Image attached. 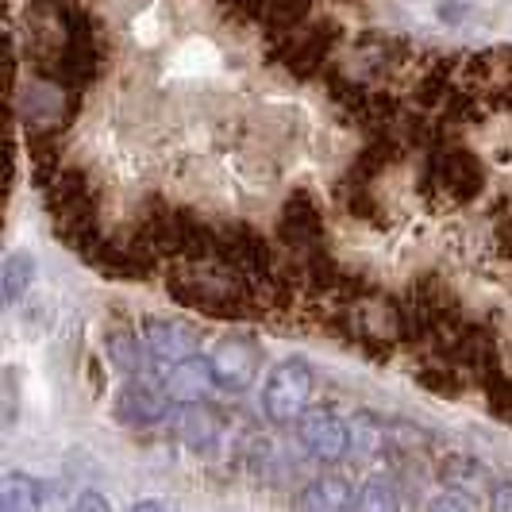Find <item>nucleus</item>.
Wrapping results in <instances>:
<instances>
[{
    "label": "nucleus",
    "mask_w": 512,
    "mask_h": 512,
    "mask_svg": "<svg viewBox=\"0 0 512 512\" xmlns=\"http://www.w3.org/2000/svg\"><path fill=\"white\" fill-rule=\"evenodd\" d=\"M486 185V166L478 162V154L466 147L436 143L424 162L420 193L428 205H474L486 193Z\"/></svg>",
    "instance_id": "f257e3e1"
},
{
    "label": "nucleus",
    "mask_w": 512,
    "mask_h": 512,
    "mask_svg": "<svg viewBox=\"0 0 512 512\" xmlns=\"http://www.w3.org/2000/svg\"><path fill=\"white\" fill-rule=\"evenodd\" d=\"M312 393H316V370L301 359H285L266 374V385H262V412H266L274 424H297L308 412Z\"/></svg>",
    "instance_id": "f03ea898"
},
{
    "label": "nucleus",
    "mask_w": 512,
    "mask_h": 512,
    "mask_svg": "<svg viewBox=\"0 0 512 512\" xmlns=\"http://www.w3.org/2000/svg\"><path fill=\"white\" fill-rule=\"evenodd\" d=\"M77 104H81V93L39 74L31 81H20V89H16V112H20V124L27 131L66 128L74 120Z\"/></svg>",
    "instance_id": "7ed1b4c3"
},
{
    "label": "nucleus",
    "mask_w": 512,
    "mask_h": 512,
    "mask_svg": "<svg viewBox=\"0 0 512 512\" xmlns=\"http://www.w3.org/2000/svg\"><path fill=\"white\" fill-rule=\"evenodd\" d=\"M328 228H324V212L308 193H293L282 205L278 216V239L297 262H312V258L328 255Z\"/></svg>",
    "instance_id": "20e7f679"
},
{
    "label": "nucleus",
    "mask_w": 512,
    "mask_h": 512,
    "mask_svg": "<svg viewBox=\"0 0 512 512\" xmlns=\"http://www.w3.org/2000/svg\"><path fill=\"white\" fill-rule=\"evenodd\" d=\"M205 359H208V366H212L216 389H224V393H243V389L255 385L258 366H262V351H258V343H251L247 335H224Z\"/></svg>",
    "instance_id": "39448f33"
},
{
    "label": "nucleus",
    "mask_w": 512,
    "mask_h": 512,
    "mask_svg": "<svg viewBox=\"0 0 512 512\" xmlns=\"http://www.w3.org/2000/svg\"><path fill=\"white\" fill-rule=\"evenodd\" d=\"M297 443L312 459H343L347 451H355V432L332 412H305L297 420Z\"/></svg>",
    "instance_id": "423d86ee"
},
{
    "label": "nucleus",
    "mask_w": 512,
    "mask_h": 512,
    "mask_svg": "<svg viewBox=\"0 0 512 512\" xmlns=\"http://www.w3.org/2000/svg\"><path fill=\"white\" fill-rule=\"evenodd\" d=\"M139 335H143V343H147V351L154 355V362H166V366H174L181 359H193L197 347H201V332L193 324L166 320V316L143 320V332Z\"/></svg>",
    "instance_id": "0eeeda50"
},
{
    "label": "nucleus",
    "mask_w": 512,
    "mask_h": 512,
    "mask_svg": "<svg viewBox=\"0 0 512 512\" xmlns=\"http://www.w3.org/2000/svg\"><path fill=\"white\" fill-rule=\"evenodd\" d=\"M166 409H170V393L158 389L154 382H143V378L128 382L112 401V416L128 428H151L166 416Z\"/></svg>",
    "instance_id": "6e6552de"
},
{
    "label": "nucleus",
    "mask_w": 512,
    "mask_h": 512,
    "mask_svg": "<svg viewBox=\"0 0 512 512\" xmlns=\"http://www.w3.org/2000/svg\"><path fill=\"white\" fill-rule=\"evenodd\" d=\"M58 505H62V493L31 474L12 470L0 482V512H58Z\"/></svg>",
    "instance_id": "1a4fd4ad"
},
{
    "label": "nucleus",
    "mask_w": 512,
    "mask_h": 512,
    "mask_svg": "<svg viewBox=\"0 0 512 512\" xmlns=\"http://www.w3.org/2000/svg\"><path fill=\"white\" fill-rule=\"evenodd\" d=\"M162 389L170 393V401L201 405L208 393L216 389V378H212L208 359L193 355V359H181V362H174V366H166V374H162Z\"/></svg>",
    "instance_id": "9d476101"
},
{
    "label": "nucleus",
    "mask_w": 512,
    "mask_h": 512,
    "mask_svg": "<svg viewBox=\"0 0 512 512\" xmlns=\"http://www.w3.org/2000/svg\"><path fill=\"white\" fill-rule=\"evenodd\" d=\"M108 355L116 359V366L131 374V378H143V382H154V355L147 351L143 335H128V332H116L108 339Z\"/></svg>",
    "instance_id": "9b49d317"
},
{
    "label": "nucleus",
    "mask_w": 512,
    "mask_h": 512,
    "mask_svg": "<svg viewBox=\"0 0 512 512\" xmlns=\"http://www.w3.org/2000/svg\"><path fill=\"white\" fill-rule=\"evenodd\" d=\"M359 501V493L347 486L343 478H320L316 486L305 489L301 512H351Z\"/></svg>",
    "instance_id": "f8f14e48"
},
{
    "label": "nucleus",
    "mask_w": 512,
    "mask_h": 512,
    "mask_svg": "<svg viewBox=\"0 0 512 512\" xmlns=\"http://www.w3.org/2000/svg\"><path fill=\"white\" fill-rule=\"evenodd\" d=\"M35 258L27 255V251H12V255L4 258V270H0V293H4V305L16 308L24 301L27 293H31V285H35Z\"/></svg>",
    "instance_id": "ddd939ff"
},
{
    "label": "nucleus",
    "mask_w": 512,
    "mask_h": 512,
    "mask_svg": "<svg viewBox=\"0 0 512 512\" xmlns=\"http://www.w3.org/2000/svg\"><path fill=\"white\" fill-rule=\"evenodd\" d=\"M355 512H401V501H397V489L389 486L385 478H370L366 486L359 489V501H355Z\"/></svg>",
    "instance_id": "4468645a"
},
{
    "label": "nucleus",
    "mask_w": 512,
    "mask_h": 512,
    "mask_svg": "<svg viewBox=\"0 0 512 512\" xmlns=\"http://www.w3.org/2000/svg\"><path fill=\"white\" fill-rule=\"evenodd\" d=\"M428 512H478V509H474V501H470L466 493H455V489H447V493H439L436 501L428 505Z\"/></svg>",
    "instance_id": "2eb2a0df"
},
{
    "label": "nucleus",
    "mask_w": 512,
    "mask_h": 512,
    "mask_svg": "<svg viewBox=\"0 0 512 512\" xmlns=\"http://www.w3.org/2000/svg\"><path fill=\"white\" fill-rule=\"evenodd\" d=\"M66 512H112V505H108L104 493H81Z\"/></svg>",
    "instance_id": "dca6fc26"
},
{
    "label": "nucleus",
    "mask_w": 512,
    "mask_h": 512,
    "mask_svg": "<svg viewBox=\"0 0 512 512\" xmlns=\"http://www.w3.org/2000/svg\"><path fill=\"white\" fill-rule=\"evenodd\" d=\"M493 512H512V482H501L493 489Z\"/></svg>",
    "instance_id": "f3484780"
},
{
    "label": "nucleus",
    "mask_w": 512,
    "mask_h": 512,
    "mask_svg": "<svg viewBox=\"0 0 512 512\" xmlns=\"http://www.w3.org/2000/svg\"><path fill=\"white\" fill-rule=\"evenodd\" d=\"M128 512H178L170 501H158V497H147V501H135Z\"/></svg>",
    "instance_id": "a211bd4d"
}]
</instances>
